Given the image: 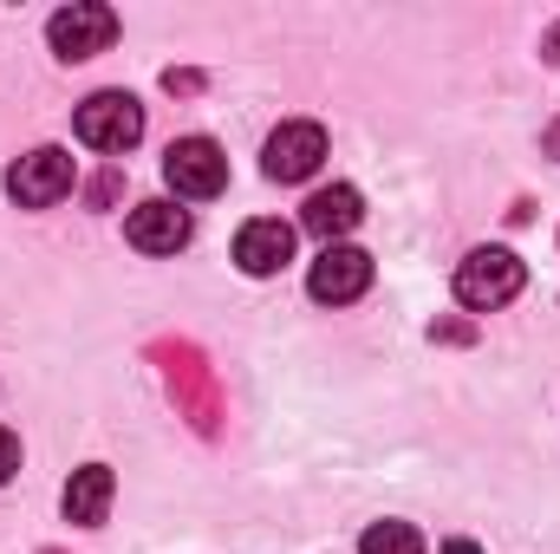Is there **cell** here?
Wrapping results in <instances>:
<instances>
[{
  "label": "cell",
  "mask_w": 560,
  "mask_h": 554,
  "mask_svg": "<svg viewBox=\"0 0 560 554\" xmlns=\"http://www.w3.org/2000/svg\"><path fill=\"white\" fill-rule=\"evenodd\" d=\"M522 255L515 249H476V255H463V268H456V300L469 307V313H495V307H509L515 293H522Z\"/></svg>",
  "instance_id": "obj_1"
},
{
  "label": "cell",
  "mask_w": 560,
  "mask_h": 554,
  "mask_svg": "<svg viewBox=\"0 0 560 554\" xmlns=\"http://www.w3.org/2000/svg\"><path fill=\"white\" fill-rule=\"evenodd\" d=\"M72 131L85 150H105V157H125L131 143L143 138V105L131 92H92L72 118Z\"/></svg>",
  "instance_id": "obj_2"
},
{
  "label": "cell",
  "mask_w": 560,
  "mask_h": 554,
  "mask_svg": "<svg viewBox=\"0 0 560 554\" xmlns=\"http://www.w3.org/2000/svg\"><path fill=\"white\" fill-rule=\"evenodd\" d=\"M163 183L183 196V203H209V196H222V183H229V157H222V143L215 138H176L163 150Z\"/></svg>",
  "instance_id": "obj_3"
},
{
  "label": "cell",
  "mask_w": 560,
  "mask_h": 554,
  "mask_svg": "<svg viewBox=\"0 0 560 554\" xmlns=\"http://www.w3.org/2000/svg\"><path fill=\"white\" fill-rule=\"evenodd\" d=\"M46 39H52L59 59H92V53H105L118 39V13L98 7V0H72V7H59L46 20Z\"/></svg>",
  "instance_id": "obj_4"
},
{
  "label": "cell",
  "mask_w": 560,
  "mask_h": 554,
  "mask_svg": "<svg viewBox=\"0 0 560 554\" xmlns=\"http://www.w3.org/2000/svg\"><path fill=\"white\" fill-rule=\"evenodd\" d=\"M72 189V157L66 150H26L13 170H7V196L20 203V209H52L59 196Z\"/></svg>",
  "instance_id": "obj_5"
},
{
  "label": "cell",
  "mask_w": 560,
  "mask_h": 554,
  "mask_svg": "<svg viewBox=\"0 0 560 554\" xmlns=\"http://www.w3.org/2000/svg\"><path fill=\"white\" fill-rule=\"evenodd\" d=\"M365 287H372V255L352 249V242L319 249V262H313V275H306V293H313L319 307H346V300H359Z\"/></svg>",
  "instance_id": "obj_6"
},
{
  "label": "cell",
  "mask_w": 560,
  "mask_h": 554,
  "mask_svg": "<svg viewBox=\"0 0 560 554\" xmlns=\"http://www.w3.org/2000/svg\"><path fill=\"white\" fill-rule=\"evenodd\" d=\"M319 163H326V131L306 125V118L280 125L275 138H268V150H261V170H268L275 183H306Z\"/></svg>",
  "instance_id": "obj_7"
},
{
  "label": "cell",
  "mask_w": 560,
  "mask_h": 554,
  "mask_svg": "<svg viewBox=\"0 0 560 554\" xmlns=\"http://www.w3.org/2000/svg\"><path fill=\"white\" fill-rule=\"evenodd\" d=\"M125 235L143 255H176V249H189V209H176L170 196H150L125 216Z\"/></svg>",
  "instance_id": "obj_8"
},
{
  "label": "cell",
  "mask_w": 560,
  "mask_h": 554,
  "mask_svg": "<svg viewBox=\"0 0 560 554\" xmlns=\"http://www.w3.org/2000/svg\"><path fill=\"white\" fill-rule=\"evenodd\" d=\"M359 222H365V203H359V189H352V183L313 189V196H306V209H300V229H306V235H319L326 249H339Z\"/></svg>",
  "instance_id": "obj_9"
},
{
  "label": "cell",
  "mask_w": 560,
  "mask_h": 554,
  "mask_svg": "<svg viewBox=\"0 0 560 554\" xmlns=\"http://www.w3.org/2000/svg\"><path fill=\"white\" fill-rule=\"evenodd\" d=\"M235 262H242V275H255V280L280 275L293 262V229L287 222H248L235 235Z\"/></svg>",
  "instance_id": "obj_10"
},
{
  "label": "cell",
  "mask_w": 560,
  "mask_h": 554,
  "mask_svg": "<svg viewBox=\"0 0 560 554\" xmlns=\"http://www.w3.org/2000/svg\"><path fill=\"white\" fill-rule=\"evenodd\" d=\"M112 496H118V476H112L105 463H85V470H72V483H66V522H79V529H98V522L112 516Z\"/></svg>",
  "instance_id": "obj_11"
},
{
  "label": "cell",
  "mask_w": 560,
  "mask_h": 554,
  "mask_svg": "<svg viewBox=\"0 0 560 554\" xmlns=\"http://www.w3.org/2000/svg\"><path fill=\"white\" fill-rule=\"evenodd\" d=\"M359 554H423V535L411 522H372L359 535Z\"/></svg>",
  "instance_id": "obj_12"
},
{
  "label": "cell",
  "mask_w": 560,
  "mask_h": 554,
  "mask_svg": "<svg viewBox=\"0 0 560 554\" xmlns=\"http://www.w3.org/2000/svg\"><path fill=\"white\" fill-rule=\"evenodd\" d=\"M13 470H20V437H13V430L0 424V483H7Z\"/></svg>",
  "instance_id": "obj_13"
},
{
  "label": "cell",
  "mask_w": 560,
  "mask_h": 554,
  "mask_svg": "<svg viewBox=\"0 0 560 554\" xmlns=\"http://www.w3.org/2000/svg\"><path fill=\"white\" fill-rule=\"evenodd\" d=\"M436 554H482V549H476V542H443Z\"/></svg>",
  "instance_id": "obj_14"
},
{
  "label": "cell",
  "mask_w": 560,
  "mask_h": 554,
  "mask_svg": "<svg viewBox=\"0 0 560 554\" xmlns=\"http://www.w3.org/2000/svg\"><path fill=\"white\" fill-rule=\"evenodd\" d=\"M548 59H555V66H560V26H555V39H548Z\"/></svg>",
  "instance_id": "obj_15"
},
{
  "label": "cell",
  "mask_w": 560,
  "mask_h": 554,
  "mask_svg": "<svg viewBox=\"0 0 560 554\" xmlns=\"http://www.w3.org/2000/svg\"><path fill=\"white\" fill-rule=\"evenodd\" d=\"M46 554H52V549H46Z\"/></svg>",
  "instance_id": "obj_16"
}]
</instances>
